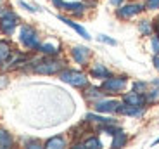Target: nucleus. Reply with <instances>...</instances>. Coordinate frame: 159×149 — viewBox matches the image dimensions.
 Wrapping results in <instances>:
<instances>
[{
    "label": "nucleus",
    "mask_w": 159,
    "mask_h": 149,
    "mask_svg": "<svg viewBox=\"0 0 159 149\" xmlns=\"http://www.w3.org/2000/svg\"><path fill=\"white\" fill-rule=\"evenodd\" d=\"M152 85H159V80H154V81H152Z\"/></svg>",
    "instance_id": "c9c22d12"
},
{
    "label": "nucleus",
    "mask_w": 159,
    "mask_h": 149,
    "mask_svg": "<svg viewBox=\"0 0 159 149\" xmlns=\"http://www.w3.org/2000/svg\"><path fill=\"white\" fill-rule=\"evenodd\" d=\"M52 4L56 5V9H61L62 11V4H64V0H50Z\"/></svg>",
    "instance_id": "2f4dec72"
},
{
    "label": "nucleus",
    "mask_w": 159,
    "mask_h": 149,
    "mask_svg": "<svg viewBox=\"0 0 159 149\" xmlns=\"http://www.w3.org/2000/svg\"><path fill=\"white\" fill-rule=\"evenodd\" d=\"M133 92L145 94L147 92V83H145V81H135V83H133Z\"/></svg>",
    "instance_id": "5701e85b"
},
{
    "label": "nucleus",
    "mask_w": 159,
    "mask_h": 149,
    "mask_svg": "<svg viewBox=\"0 0 159 149\" xmlns=\"http://www.w3.org/2000/svg\"><path fill=\"white\" fill-rule=\"evenodd\" d=\"M143 11H145V4H142V2H131V4L119 5L116 9V17L121 21H126V19L139 16L140 12H143Z\"/></svg>",
    "instance_id": "423d86ee"
},
{
    "label": "nucleus",
    "mask_w": 159,
    "mask_h": 149,
    "mask_svg": "<svg viewBox=\"0 0 159 149\" xmlns=\"http://www.w3.org/2000/svg\"><path fill=\"white\" fill-rule=\"evenodd\" d=\"M85 121H87V123H97V125H106V123H114V125H116L114 118L99 116V114H93V113H88L87 116H85Z\"/></svg>",
    "instance_id": "f3484780"
},
{
    "label": "nucleus",
    "mask_w": 159,
    "mask_h": 149,
    "mask_svg": "<svg viewBox=\"0 0 159 149\" xmlns=\"http://www.w3.org/2000/svg\"><path fill=\"white\" fill-rule=\"evenodd\" d=\"M83 144L87 146L88 149H102V144H100V141L95 137V135H92V137L85 139V141H83Z\"/></svg>",
    "instance_id": "4be33fe9"
},
{
    "label": "nucleus",
    "mask_w": 159,
    "mask_h": 149,
    "mask_svg": "<svg viewBox=\"0 0 159 149\" xmlns=\"http://www.w3.org/2000/svg\"><path fill=\"white\" fill-rule=\"evenodd\" d=\"M121 104L123 102L114 101V99H102V101H97L93 104V109L97 113H119Z\"/></svg>",
    "instance_id": "0eeeda50"
},
{
    "label": "nucleus",
    "mask_w": 159,
    "mask_h": 149,
    "mask_svg": "<svg viewBox=\"0 0 159 149\" xmlns=\"http://www.w3.org/2000/svg\"><path fill=\"white\" fill-rule=\"evenodd\" d=\"M90 77L97 78V80H106V78L111 77V71H109L102 63H95V64L90 68Z\"/></svg>",
    "instance_id": "ddd939ff"
},
{
    "label": "nucleus",
    "mask_w": 159,
    "mask_h": 149,
    "mask_svg": "<svg viewBox=\"0 0 159 149\" xmlns=\"http://www.w3.org/2000/svg\"><path fill=\"white\" fill-rule=\"evenodd\" d=\"M154 144H159V139H157V141H156V142H154Z\"/></svg>",
    "instance_id": "e433bc0d"
},
{
    "label": "nucleus",
    "mask_w": 159,
    "mask_h": 149,
    "mask_svg": "<svg viewBox=\"0 0 159 149\" xmlns=\"http://www.w3.org/2000/svg\"><path fill=\"white\" fill-rule=\"evenodd\" d=\"M19 5H21L23 9H26V11H30V12H36V11H38V9H35L33 5L26 4V2H23V0H19Z\"/></svg>",
    "instance_id": "cd10ccee"
},
{
    "label": "nucleus",
    "mask_w": 159,
    "mask_h": 149,
    "mask_svg": "<svg viewBox=\"0 0 159 149\" xmlns=\"http://www.w3.org/2000/svg\"><path fill=\"white\" fill-rule=\"evenodd\" d=\"M57 17H59V21H62L64 24H68L69 28H73V30H75V31L78 33L80 36H83L85 40H90V38H92V36L88 35V31H87V30L83 28V26H81V24L75 23V21H73V19H69V17H64V16H61V14H59V16H57Z\"/></svg>",
    "instance_id": "f8f14e48"
},
{
    "label": "nucleus",
    "mask_w": 159,
    "mask_h": 149,
    "mask_svg": "<svg viewBox=\"0 0 159 149\" xmlns=\"http://www.w3.org/2000/svg\"><path fill=\"white\" fill-rule=\"evenodd\" d=\"M26 149H45L43 147V146H42V144H40V142H30V144L28 146H26Z\"/></svg>",
    "instance_id": "c85d7f7f"
},
{
    "label": "nucleus",
    "mask_w": 159,
    "mask_h": 149,
    "mask_svg": "<svg viewBox=\"0 0 159 149\" xmlns=\"http://www.w3.org/2000/svg\"><path fill=\"white\" fill-rule=\"evenodd\" d=\"M90 56H92V50L88 47H83V45H75V47L71 49L73 61H75L76 64H80V66H87Z\"/></svg>",
    "instance_id": "6e6552de"
},
{
    "label": "nucleus",
    "mask_w": 159,
    "mask_h": 149,
    "mask_svg": "<svg viewBox=\"0 0 159 149\" xmlns=\"http://www.w3.org/2000/svg\"><path fill=\"white\" fill-rule=\"evenodd\" d=\"M157 97H159V89H154V90H151V92H145V101L147 102L156 101Z\"/></svg>",
    "instance_id": "393cba45"
},
{
    "label": "nucleus",
    "mask_w": 159,
    "mask_h": 149,
    "mask_svg": "<svg viewBox=\"0 0 159 149\" xmlns=\"http://www.w3.org/2000/svg\"><path fill=\"white\" fill-rule=\"evenodd\" d=\"M128 85V77L125 75H119V77H109L102 81L100 89H102L104 94H109V95H116V94H123L125 89Z\"/></svg>",
    "instance_id": "20e7f679"
},
{
    "label": "nucleus",
    "mask_w": 159,
    "mask_h": 149,
    "mask_svg": "<svg viewBox=\"0 0 159 149\" xmlns=\"http://www.w3.org/2000/svg\"><path fill=\"white\" fill-rule=\"evenodd\" d=\"M145 11H159V0H145Z\"/></svg>",
    "instance_id": "b1692460"
},
{
    "label": "nucleus",
    "mask_w": 159,
    "mask_h": 149,
    "mask_svg": "<svg viewBox=\"0 0 159 149\" xmlns=\"http://www.w3.org/2000/svg\"><path fill=\"white\" fill-rule=\"evenodd\" d=\"M152 64H154V68L159 71V54H154V57H152Z\"/></svg>",
    "instance_id": "7c9ffc66"
},
{
    "label": "nucleus",
    "mask_w": 159,
    "mask_h": 149,
    "mask_svg": "<svg viewBox=\"0 0 159 149\" xmlns=\"http://www.w3.org/2000/svg\"><path fill=\"white\" fill-rule=\"evenodd\" d=\"M152 24H154V33L159 36V16L154 19V23H152Z\"/></svg>",
    "instance_id": "473e14b6"
},
{
    "label": "nucleus",
    "mask_w": 159,
    "mask_h": 149,
    "mask_svg": "<svg viewBox=\"0 0 159 149\" xmlns=\"http://www.w3.org/2000/svg\"><path fill=\"white\" fill-rule=\"evenodd\" d=\"M85 9H87V5L81 4V2H64L62 4V11L69 12L71 16H76V17L83 16Z\"/></svg>",
    "instance_id": "9b49d317"
},
{
    "label": "nucleus",
    "mask_w": 159,
    "mask_h": 149,
    "mask_svg": "<svg viewBox=\"0 0 159 149\" xmlns=\"http://www.w3.org/2000/svg\"><path fill=\"white\" fill-rule=\"evenodd\" d=\"M97 40L102 42V44H107V45H116V40L111 38V36H107V35H99L97 36Z\"/></svg>",
    "instance_id": "a878e982"
},
{
    "label": "nucleus",
    "mask_w": 159,
    "mask_h": 149,
    "mask_svg": "<svg viewBox=\"0 0 159 149\" xmlns=\"http://www.w3.org/2000/svg\"><path fill=\"white\" fill-rule=\"evenodd\" d=\"M139 31L142 33L143 36H151L154 33V24L151 21H140L139 23Z\"/></svg>",
    "instance_id": "412c9836"
},
{
    "label": "nucleus",
    "mask_w": 159,
    "mask_h": 149,
    "mask_svg": "<svg viewBox=\"0 0 159 149\" xmlns=\"http://www.w3.org/2000/svg\"><path fill=\"white\" fill-rule=\"evenodd\" d=\"M151 47H152V52L154 54H159V36L154 35L151 38Z\"/></svg>",
    "instance_id": "bb28decb"
},
{
    "label": "nucleus",
    "mask_w": 159,
    "mask_h": 149,
    "mask_svg": "<svg viewBox=\"0 0 159 149\" xmlns=\"http://www.w3.org/2000/svg\"><path fill=\"white\" fill-rule=\"evenodd\" d=\"M104 95H106V94L102 92L100 87H92V85H88V87H85V90H83L85 101L90 102V104H95L97 101H102Z\"/></svg>",
    "instance_id": "1a4fd4ad"
},
{
    "label": "nucleus",
    "mask_w": 159,
    "mask_h": 149,
    "mask_svg": "<svg viewBox=\"0 0 159 149\" xmlns=\"http://www.w3.org/2000/svg\"><path fill=\"white\" fill-rule=\"evenodd\" d=\"M128 142V135L123 132V130H119V132H116L114 135H112V144L111 147L112 149H121L125 147V144Z\"/></svg>",
    "instance_id": "a211bd4d"
},
{
    "label": "nucleus",
    "mask_w": 159,
    "mask_h": 149,
    "mask_svg": "<svg viewBox=\"0 0 159 149\" xmlns=\"http://www.w3.org/2000/svg\"><path fill=\"white\" fill-rule=\"evenodd\" d=\"M12 45L9 40H0V66L5 64L7 63V59L12 56Z\"/></svg>",
    "instance_id": "2eb2a0df"
},
{
    "label": "nucleus",
    "mask_w": 159,
    "mask_h": 149,
    "mask_svg": "<svg viewBox=\"0 0 159 149\" xmlns=\"http://www.w3.org/2000/svg\"><path fill=\"white\" fill-rule=\"evenodd\" d=\"M43 147L45 149H66V139L62 135H54V137L47 139Z\"/></svg>",
    "instance_id": "dca6fc26"
},
{
    "label": "nucleus",
    "mask_w": 159,
    "mask_h": 149,
    "mask_svg": "<svg viewBox=\"0 0 159 149\" xmlns=\"http://www.w3.org/2000/svg\"><path fill=\"white\" fill-rule=\"evenodd\" d=\"M111 2V5H114V7H119V5H123L125 0H109Z\"/></svg>",
    "instance_id": "f704fd0d"
},
{
    "label": "nucleus",
    "mask_w": 159,
    "mask_h": 149,
    "mask_svg": "<svg viewBox=\"0 0 159 149\" xmlns=\"http://www.w3.org/2000/svg\"><path fill=\"white\" fill-rule=\"evenodd\" d=\"M119 113L126 114V116H142L143 114V108H137V106H128V104H121L119 108Z\"/></svg>",
    "instance_id": "6ab92c4d"
},
{
    "label": "nucleus",
    "mask_w": 159,
    "mask_h": 149,
    "mask_svg": "<svg viewBox=\"0 0 159 149\" xmlns=\"http://www.w3.org/2000/svg\"><path fill=\"white\" fill-rule=\"evenodd\" d=\"M17 23H19V19H17V16L12 11L5 9V11L0 12V31L4 33L5 36L14 35V31L17 28Z\"/></svg>",
    "instance_id": "39448f33"
},
{
    "label": "nucleus",
    "mask_w": 159,
    "mask_h": 149,
    "mask_svg": "<svg viewBox=\"0 0 159 149\" xmlns=\"http://www.w3.org/2000/svg\"><path fill=\"white\" fill-rule=\"evenodd\" d=\"M19 42L21 45H23L26 50H36V49L40 47V36H38V31H36L33 26H30V24H23L19 30Z\"/></svg>",
    "instance_id": "7ed1b4c3"
},
{
    "label": "nucleus",
    "mask_w": 159,
    "mask_h": 149,
    "mask_svg": "<svg viewBox=\"0 0 159 149\" xmlns=\"http://www.w3.org/2000/svg\"><path fill=\"white\" fill-rule=\"evenodd\" d=\"M59 78L64 81V83H69L71 87H76V89H85V87H88L87 73L80 71V69L64 68L62 71L59 73Z\"/></svg>",
    "instance_id": "f03ea898"
},
{
    "label": "nucleus",
    "mask_w": 159,
    "mask_h": 149,
    "mask_svg": "<svg viewBox=\"0 0 159 149\" xmlns=\"http://www.w3.org/2000/svg\"><path fill=\"white\" fill-rule=\"evenodd\" d=\"M71 149H88V147L83 144V142H76V144L71 146Z\"/></svg>",
    "instance_id": "72a5a7b5"
},
{
    "label": "nucleus",
    "mask_w": 159,
    "mask_h": 149,
    "mask_svg": "<svg viewBox=\"0 0 159 149\" xmlns=\"http://www.w3.org/2000/svg\"><path fill=\"white\" fill-rule=\"evenodd\" d=\"M7 83H9L7 77H5V75H0V89H4V87H7Z\"/></svg>",
    "instance_id": "c756f323"
},
{
    "label": "nucleus",
    "mask_w": 159,
    "mask_h": 149,
    "mask_svg": "<svg viewBox=\"0 0 159 149\" xmlns=\"http://www.w3.org/2000/svg\"><path fill=\"white\" fill-rule=\"evenodd\" d=\"M42 56H45V57H57L59 56V52H61V47L59 45H54V44H50V42H47V44H40V47L36 49Z\"/></svg>",
    "instance_id": "4468645a"
},
{
    "label": "nucleus",
    "mask_w": 159,
    "mask_h": 149,
    "mask_svg": "<svg viewBox=\"0 0 159 149\" xmlns=\"http://www.w3.org/2000/svg\"><path fill=\"white\" fill-rule=\"evenodd\" d=\"M123 102L128 106H137V108H143L145 106V94H139V92H128L123 95Z\"/></svg>",
    "instance_id": "9d476101"
},
{
    "label": "nucleus",
    "mask_w": 159,
    "mask_h": 149,
    "mask_svg": "<svg viewBox=\"0 0 159 149\" xmlns=\"http://www.w3.org/2000/svg\"><path fill=\"white\" fill-rule=\"evenodd\" d=\"M66 63L59 57H45V59H40L33 64L31 71L36 75H59L64 69Z\"/></svg>",
    "instance_id": "f257e3e1"
},
{
    "label": "nucleus",
    "mask_w": 159,
    "mask_h": 149,
    "mask_svg": "<svg viewBox=\"0 0 159 149\" xmlns=\"http://www.w3.org/2000/svg\"><path fill=\"white\" fill-rule=\"evenodd\" d=\"M14 146V139L7 130L0 128V149H12Z\"/></svg>",
    "instance_id": "aec40b11"
}]
</instances>
